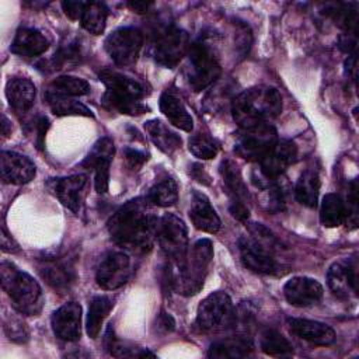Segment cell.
I'll list each match as a JSON object with an SVG mask.
<instances>
[{
    "mask_svg": "<svg viewBox=\"0 0 359 359\" xmlns=\"http://www.w3.org/2000/svg\"><path fill=\"white\" fill-rule=\"evenodd\" d=\"M158 220L147 198H136L121 206L108 220L111 238L133 252H147L157 238Z\"/></svg>",
    "mask_w": 359,
    "mask_h": 359,
    "instance_id": "cell-1",
    "label": "cell"
},
{
    "mask_svg": "<svg viewBox=\"0 0 359 359\" xmlns=\"http://www.w3.org/2000/svg\"><path fill=\"white\" fill-rule=\"evenodd\" d=\"M282 111V97L272 87H251L231 102V114L241 128L268 123Z\"/></svg>",
    "mask_w": 359,
    "mask_h": 359,
    "instance_id": "cell-2",
    "label": "cell"
},
{
    "mask_svg": "<svg viewBox=\"0 0 359 359\" xmlns=\"http://www.w3.org/2000/svg\"><path fill=\"white\" fill-rule=\"evenodd\" d=\"M98 77L107 88L102 97L107 107L128 115H140L149 109L140 101L146 95V87L140 81L111 69L101 70Z\"/></svg>",
    "mask_w": 359,
    "mask_h": 359,
    "instance_id": "cell-3",
    "label": "cell"
},
{
    "mask_svg": "<svg viewBox=\"0 0 359 359\" xmlns=\"http://www.w3.org/2000/svg\"><path fill=\"white\" fill-rule=\"evenodd\" d=\"M0 275L1 286L18 313L35 316L42 310V289L31 275L20 271L14 264L8 261L1 262Z\"/></svg>",
    "mask_w": 359,
    "mask_h": 359,
    "instance_id": "cell-4",
    "label": "cell"
},
{
    "mask_svg": "<svg viewBox=\"0 0 359 359\" xmlns=\"http://www.w3.org/2000/svg\"><path fill=\"white\" fill-rule=\"evenodd\" d=\"M212 258V241L208 238L198 240L192 245L191 251H188L182 266L177 268V275L172 280V285L178 290V293L191 296L202 289Z\"/></svg>",
    "mask_w": 359,
    "mask_h": 359,
    "instance_id": "cell-5",
    "label": "cell"
},
{
    "mask_svg": "<svg viewBox=\"0 0 359 359\" xmlns=\"http://www.w3.org/2000/svg\"><path fill=\"white\" fill-rule=\"evenodd\" d=\"M185 77L194 91H201L210 86L220 76V63L215 49L205 41L195 42L187 53Z\"/></svg>",
    "mask_w": 359,
    "mask_h": 359,
    "instance_id": "cell-6",
    "label": "cell"
},
{
    "mask_svg": "<svg viewBox=\"0 0 359 359\" xmlns=\"http://www.w3.org/2000/svg\"><path fill=\"white\" fill-rule=\"evenodd\" d=\"M236 321L234 307L230 296L224 292H213L198 306L196 325L203 332L226 330Z\"/></svg>",
    "mask_w": 359,
    "mask_h": 359,
    "instance_id": "cell-7",
    "label": "cell"
},
{
    "mask_svg": "<svg viewBox=\"0 0 359 359\" xmlns=\"http://www.w3.org/2000/svg\"><path fill=\"white\" fill-rule=\"evenodd\" d=\"M157 240L163 252L174 264L175 269L182 266L188 255V230L185 223L175 215L167 213L158 220Z\"/></svg>",
    "mask_w": 359,
    "mask_h": 359,
    "instance_id": "cell-8",
    "label": "cell"
},
{
    "mask_svg": "<svg viewBox=\"0 0 359 359\" xmlns=\"http://www.w3.org/2000/svg\"><path fill=\"white\" fill-rule=\"evenodd\" d=\"M276 129L269 123H258L254 126L243 128L238 133L234 151L248 160V161H261L278 142Z\"/></svg>",
    "mask_w": 359,
    "mask_h": 359,
    "instance_id": "cell-9",
    "label": "cell"
},
{
    "mask_svg": "<svg viewBox=\"0 0 359 359\" xmlns=\"http://www.w3.org/2000/svg\"><path fill=\"white\" fill-rule=\"evenodd\" d=\"M105 50L118 66H129L136 62L143 45L140 29L122 27L111 32L105 39Z\"/></svg>",
    "mask_w": 359,
    "mask_h": 359,
    "instance_id": "cell-10",
    "label": "cell"
},
{
    "mask_svg": "<svg viewBox=\"0 0 359 359\" xmlns=\"http://www.w3.org/2000/svg\"><path fill=\"white\" fill-rule=\"evenodd\" d=\"M189 36L181 28H167L163 31L153 46L154 60L168 69L175 67L189 50Z\"/></svg>",
    "mask_w": 359,
    "mask_h": 359,
    "instance_id": "cell-11",
    "label": "cell"
},
{
    "mask_svg": "<svg viewBox=\"0 0 359 359\" xmlns=\"http://www.w3.org/2000/svg\"><path fill=\"white\" fill-rule=\"evenodd\" d=\"M130 276V258L123 251H109L97 268V283L105 290L123 286Z\"/></svg>",
    "mask_w": 359,
    "mask_h": 359,
    "instance_id": "cell-12",
    "label": "cell"
},
{
    "mask_svg": "<svg viewBox=\"0 0 359 359\" xmlns=\"http://www.w3.org/2000/svg\"><path fill=\"white\" fill-rule=\"evenodd\" d=\"M238 248L244 266L258 273H276L278 264L272 255L271 245L257 240L255 237L243 236L238 238Z\"/></svg>",
    "mask_w": 359,
    "mask_h": 359,
    "instance_id": "cell-13",
    "label": "cell"
},
{
    "mask_svg": "<svg viewBox=\"0 0 359 359\" xmlns=\"http://www.w3.org/2000/svg\"><path fill=\"white\" fill-rule=\"evenodd\" d=\"M115 153V146L109 137L100 139L83 161V165L94 171L95 191L104 194L109 184V165Z\"/></svg>",
    "mask_w": 359,
    "mask_h": 359,
    "instance_id": "cell-14",
    "label": "cell"
},
{
    "mask_svg": "<svg viewBox=\"0 0 359 359\" xmlns=\"http://www.w3.org/2000/svg\"><path fill=\"white\" fill-rule=\"evenodd\" d=\"M297 158V146L287 139L278 140L271 151L259 161V174L266 180L280 177Z\"/></svg>",
    "mask_w": 359,
    "mask_h": 359,
    "instance_id": "cell-15",
    "label": "cell"
},
{
    "mask_svg": "<svg viewBox=\"0 0 359 359\" xmlns=\"http://www.w3.org/2000/svg\"><path fill=\"white\" fill-rule=\"evenodd\" d=\"M86 185L87 175L84 174H73L63 178H55L49 182L50 189L62 202V205L69 208L76 215H79L81 209Z\"/></svg>",
    "mask_w": 359,
    "mask_h": 359,
    "instance_id": "cell-16",
    "label": "cell"
},
{
    "mask_svg": "<svg viewBox=\"0 0 359 359\" xmlns=\"http://www.w3.org/2000/svg\"><path fill=\"white\" fill-rule=\"evenodd\" d=\"M0 170L3 182L14 185L29 182L36 172L35 164L27 156L6 150L0 154Z\"/></svg>",
    "mask_w": 359,
    "mask_h": 359,
    "instance_id": "cell-17",
    "label": "cell"
},
{
    "mask_svg": "<svg viewBox=\"0 0 359 359\" xmlns=\"http://www.w3.org/2000/svg\"><path fill=\"white\" fill-rule=\"evenodd\" d=\"M53 334L63 341H77L81 335V306L69 302L52 316Z\"/></svg>",
    "mask_w": 359,
    "mask_h": 359,
    "instance_id": "cell-18",
    "label": "cell"
},
{
    "mask_svg": "<svg viewBox=\"0 0 359 359\" xmlns=\"http://www.w3.org/2000/svg\"><path fill=\"white\" fill-rule=\"evenodd\" d=\"M283 294L292 306L307 307L321 300L323 286L313 278L294 276L285 283Z\"/></svg>",
    "mask_w": 359,
    "mask_h": 359,
    "instance_id": "cell-19",
    "label": "cell"
},
{
    "mask_svg": "<svg viewBox=\"0 0 359 359\" xmlns=\"http://www.w3.org/2000/svg\"><path fill=\"white\" fill-rule=\"evenodd\" d=\"M327 282L331 292L338 296L348 299L351 293L356 294L358 290V271L356 264L346 259L334 262L327 272Z\"/></svg>",
    "mask_w": 359,
    "mask_h": 359,
    "instance_id": "cell-20",
    "label": "cell"
},
{
    "mask_svg": "<svg viewBox=\"0 0 359 359\" xmlns=\"http://www.w3.org/2000/svg\"><path fill=\"white\" fill-rule=\"evenodd\" d=\"M290 331L314 345H330L335 341V332L334 330L320 321H313V320H306V318H289L287 321Z\"/></svg>",
    "mask_w": 359,
    "mask_h": 359,
    "instance_id": "cell-21",
    "label": "cell"
},
{
    "mask_svg": "<svg viewBox=\"0 0 359 359\" xmlns=\"http://www.w3.org/2000/svg\"><path fill=\"white\" fill-rule=\"evenodd\" d=\"M189 217L198 230H202L206 233H216L222 224L208 196L199 191L192 192Z\"/></svg>",
    "mask_w": 359,
    "mask_h": 359,
    "instance_id": "cell-22",
    "label": "cell"
},
{
    "mask_svg": "<svg viewBox=\"0 0 359 359\" xmlns=\"http://www.w3.org/2000/svg\"><path fill=\"white\" fill-rule=\"evenodd\" d=\"M49 46L46 36L34 28H20L14 36L10 50L21 57H35Z\"/></svg>",
    "mask_w": 359,
    "mask_h": 359,
    "instance_id": "cell-23",
    "label": "cell"
},
{
    "mask_svg": "<svg viewBox=\"0 0 359 359\" xmlns=\"http://www.w3.org/2000/svg\"><path fill=\"white\" fill-rule=\"evenodd\" d=\"M35 94L36 90L34 83L24 77L11 79L6 86V95L8 104L18 114L27 112L34 105Z\"/></svg>",
    "mask_w": 359,
    "mask_h": 359,
    "instance_id": "cell-24",
    "label": "cell"
},
{
    "mask_svg": "<svg viewBox=\"0 0 359 359\" xmlns=\"http://www.w3.org/2000/svg\"><path fill=\"white\" fill-rule=\"evenodd\" d=\"M39 271L42 278L55 289H66L74 282V269L69 259H43Z\"/></svg>",
    "mask_w": 359,
    "mask_h": 359,
    "instance_id": "cell-25",
    "label": "cell"
},
{
    "mask_svg": "<svg viewBox=\"0 0 359 359\" xmlns=\"http://www.w3.org/2000/svg\"><path fill=\"white\" fill-rule=\"evenodd\" d=\"M160 109L165 118L177 128L191 132L194 128V119L182 104L181 98L171 91H164L160 97Z\"/></svg>",
    "mask_w": 359,
    "mask_h": 359,
    "instance_id": "cell-26",
    "label": "cell"
},
{
    "mask_svg": "<svg viewBox=\"0 0 359 359\" xmlns=\"http://www.w3.org/2000/svg\"><path fill=\"white\" fill-rule=\"evenodd\" d=\"M144 129L153 144L165 154H172L181 146V137L160 119L147 121L144 123Z\"/></svg>",
    "mask_w": 359,
    "mask_h": 359,
    "instance_id": "cell-27",
    "label": "cell"
},
{
    "mask_svg": "<svg viewBox=\"0 0 359 359\" xmlns=\"http://www.w3.org/2000/svg\"><path fill=\"white\" fill-rule=\"evenodd\" d=\"M220 174L231 202H245L247 187L237 164L230 158L223 160L220 164Z\"/></svg>",
    "mask_w": 359,
    "mask_h": 359,
    "instance_id": "cell-28",
    "label": "cell"
},
{
    "mask_svg": "<svg viewBox=\"0 0 359 359\" xmlns=\"http://www.w3.org/2000/svg\"><path fill=\"white\" fill-rule=\"evenodd\" d=\"M45 98H46V102H48L49 108L52 109V112L57 116H70V115L94 116V114L91 112V109L88 107H86L80 101L73 100L72 97L46 91Z\"/></svg>",
    "mask_w": 359,
    "mask_h": 359,
    "instance_id": "cell-29",
    "label": "cell"
},
{
    "mask_svg": "<svg viewBox=\"0 0 359 359\" xmlns=\"http://www.w3.org/2000/svg\"><path fill=\"white\" fill-rule=\"evenodd\" d=\"M320 192V177L314 170H306L299 177L294 187L296 199L309 208H316Z\"/></svg>",
    "mask_w": 359,
    "mask_h": 359,
    "instance_id": "cell-30",
    "label": "cell"
},
{
    "mask_svg": "<svg viewBox=\"0 0 359 359\" xmlns=\"http://www.w3.org/2000/svg\"><path fill=\"white\" fill-rule=\"evenodd\" d=\"M114 303L112 299L108 296H95L93 297L90 307H88V314H87V323H86V330L90 338L95 339L101 331V327L104 324L105 317L109 314Z\"/></svg>",
    "mask_w": 359,
    "mask_h": 359,
    "instance_id": "cell-31",
    "label": "cell"
},
{
    "mask_svg": "<svg viewBox=\"0 0 359 359\" xmlns=\"http://www.w3.org/2000/svg\"><path fill=\"white\" fill-rule=\"evenodd\" d=\"M346 220V206L337 194H327L320 209V222L324 227H337Z\"/></svg>",
    "mask_w": 359,
    "mask_h": 359,
    "instance_id": "cell-32",
    "label": "cell"
},
{
    "mask_svg": "<svg viewBox=\"0 0 359 359\" xmlns=\"http://www.w3.org/2000/svg\"><path fill=\"white\" fill-rule=\"evenodd\" d=\"M252 345L245 338H229L222 339L209 348L208 356L209 358H244L250 353Z\"/></svg>",
    "mask_w": 359,
    "mask_h": 359,
    "instance_id": "cell-33",
    "label": "cell"
},
{
    "mask_svg": "<svg viewBox=\"0 0 359 359\" xmlns=\"http://www.w3.org/2000/svg\"><path fill=\"white\" fill-rule=\"evenodd\" d=\"M259 348L269 356H289L293 353V346L287 338H285L276 330L266 328L259 335Z\"/></svg>",
    "mask_w": 359,
    "mask_h": 359,
    "instance_id": "cell-34",
    "label": "cell"
},
{
    "mask_svg": "<svg viewBox=\"0 0 359 359\" xmlns=\"http://www.w3.org/2000/svg\"><path fill=\"white\" fill-rule=\"evenodd\" d=\"M107 15H108V8L105 7L104 3H98V1L87 3L80 18L81 25L90 34L100 35L105 28Z\"/></svg>",
    "mask_w": 359,
    "mask_h": 359,
    "instance_id": "cell-35",
    "label": "cell"
},
{
    "mask_svg": "<svg viewBox=\"0 0 359 359\" xmlns=\"http://www.w3.org/2000/svg\"><path fill=\"white\" fill-rule=\"evenodd\" d=\"M146 198L156 206H172L178 199L177 182L172 178H164L150 188Z\"/></svg>",
    "mask_w": 359,
    "mask_h": 359,
    "instance_id": "cell-36",
    "label": "cell"
},
{
    "mask_svg": "<svg viewBox=\"0 0 359 359\" xmlns=\"http://www.w3.org/2000/svg\"><path fill=\"white\" fill-rule=\"evenodd\" d=\"M48 91L55 93V94H60V95L76 97V95L87 94L90 91V86L86 80H83L80 77L59 76L50 83Z\"/></svg>",
    "mask_w": 359,
    "mask_h": 359,
    "instance_id": "cell-37",
    "label": "cell"
},
{
    "mask_svg": "<svg viewBox=\"0 0 359 359\" xmlns=\"http://www.w3.org/2000/svg\"><path fill=\"white\" fill-rule=\"evenodd\" d=\"M188 149L195 157L202 160H209L217 154L219 144L210 136L205 133H196L189 139Z\"/></svg>",
    "mask_w": 359,
    "mask_h": 359,
    "instance_id": "cell-38",
    "label": "cell"
},
{
    "mask_svg": "<svg viewBox=\"0 0 359 359\" xmlns=\"http://www.w3.org/2000/svg\"><path fill=\"white\" fill-rule=\"evenodd\" d=\"M80 57V49L76 42L67 43L66 46H62L59 52L55 55V67L56 69H63L65 66H72L79 62Z\"/></svg>",
    "mask_w": 359,
    "mask_h": 359,
    "instance_id": "cell-39",
    "label": "cell"
},
{
    "mask_svg": "<svg viewBox=\"0 0 359 359\" xmlns=\"http://www.w3.org/2000/svg\"><path fill=\"white\" fill-rule=\"evenodd\" d=\"M125 161L130 170L137 171L147 161V154L136 149H125Z\"/></svg>",
    "mask_w": 359,
    "mask_h": 359,
    "instance_id": "cell-40",
    "label": "cell"
},
{
    "mask_svg": "<svg viewBox=\"0 0 359 359\" xmlns=\"http://www.w3.org/2000/svg\"><path fill=\"white\" fill-rule=\"evenodd\" d=\"M86 4L87 3H84V1H63L62 7L65 10V14L70 20H77V18H81Z\"/></svg>",
    "mask_w": 359,
    "mask_h": 359,
    "instance_id": "cell-41",
    "label": "cell"
},
{
    "mask_svg": "<svg viewBox=\"0 0 359 359\" xmlns=\"http://www.w3.org/2000/svg\"><path fill=\"white\" fill-rule=\"evenodd\" d=\"M230 213L240 222H245L250 217V210L244 202H231Z\"/></svg>",
    "mask_w": 359,
    "mask_h": 359,
    "instance_id": "cell-42",
    "label": "cell"
},
{
    "mask_svg": "<svg viewBox=\"0 0 359 359\" xmlns=\"http://www.w3.org/2000/svg\"><path fill=\"white\" fill-rule=\"evenodd\" d=\"M49 128V122L45 116H41L36 122V146L38 149L43 147V139H45V133Z\"/></svg>",
    "mask_w": 359,
    "mask_h": 359,
    "instance_id": "cell-43",
    "label": "cell"
},
{
    "mask_svg": "<svg viewBox=\"0 0 359 359\" xmlns=\"http://www.w3.org/2000/svg\"><path fill=\"white\" fill-rule=\"evenodd\" d=\"M1 250L6 251V252H15V251H18L17 243L11 238V236H8L6 227H3V233H1Z\"/></svg>",
    "mask_w": 359,
    "mask_h": 359,
    "instance_id": "cell-44",
    "label": "cell"
},
{
    "mask_svg": "<svg viewBox=\"0 0 359 359\" xmlns=\"http://www.w3.org/2000/svg\"><path fill=\"white\" fill-rule=\"evenodd\" d=\"M128 6L136 11V13H146L149 10V7L151 6V3H147V1H129Z\"/></svg>",
    "mask_w": 359,
    "mask_h": 359,
    "instance_id": "cell-45",
    "label": "cell"
},
{
    "mask_svg": "<svg viewBox=\"0 0 359 359\" xmlns=\"http://www.w3.org/2000/svg\"><path fill=\"white\" fill-rule=\"evenodd\" d=\"M157 324H158V327L164 328L165 331H170L174 328V320L168 314H164V313L160 316V320Z\"/></svg>",
    "mask_w": 359,
    "mask_h": 359,
    "instance_id": "cell-46",
    "label": "cell"
},
{
    "mask_svg": "<svg viewBox=\"0 0 359 359\" xmlns=\"http://www.w3.org/2000/svg\"><path fill=\"white\" fill-rule=\"evenodd\" d=\"M10 133H11V128H10L8 119L6 118V115H3L1 116V135H3V137H7Z\"/></svg>",
    "mask_w": 359,
    "mask_h": 359,
    "instance_id": "cell-47",
    "label": "cell"
}]
</instances>
